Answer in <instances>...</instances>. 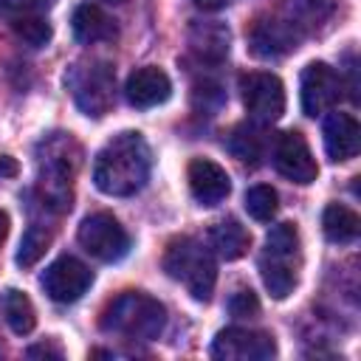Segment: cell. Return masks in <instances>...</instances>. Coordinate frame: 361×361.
<instances>
[{
    "label": "cell",
    "mask_w": 361,
    "mask_h": 361,
    "mask_svg": "<svg viewBox=\"0 0 361 361\" xmlns=\"http://www.w3.org/2000/svg\"><path fill=\"white\" fill-rule=\"evenodd\" d=\"M152 155L141 133L113 135L93 161V183L99 192L113 197L135 195L149 178Z\"/></svg>",
    "instance_id": "obj_1"
},
{
    "label": "cell",
    "mask_w": 361,
    "mask_h": 361,
    "mask_svg": "<svg viewBox=\"0 0 361 361\" xmlns=\"http://www.w3.org/2000/svg\"><path fill=\"white\" fill-rule=\"evenodd\" d=\"M99 327L127 341H152L166 327V307L141 290H124L102 310Z\"/></svg>",
    "instance_id": "obj_2"
},
{
    "label": "cell",
    "mask_w": 361,
    "mask_h": 361,
    "mask_svg": "<svg viewBox=\"0 0 361 361\" xmlns=\"http://www.w3.org/2000/svg\"><path fill=\"white\" fill-rule=\"evenodd\" d=\"M302 271V240L293 223H276L265 234V248L259 254L262 285L274 299H285L299 285Z\"/></svg>",
    "instance_id": "obj_3"
},
{
    "label": "cell",
    "mask_w": 361,
    "mask_h": 361,
    "mask_svg": "<svg viewBox=\"0 0 361 361\" xmlns=\"http://www.w3.org/2000/svg\"><path fill=\"white\" fill-rule=\"evenodd\" d=\"M79 158V144L65 133H54L39 144V186L45 206L56 212L71 209V183L76 178Z\"/></svg>",
    "instance_id": "obj_4"
},
{
    "label": "cell",
    "mask_w": 361,
    "mask_h": 361,
    "mask_svg": "<svg viewBox=\"0 0 361 361\" xmlns=\"http://www.w3.org/2000/svg\"><path fill=\"white\" fill-rule=\"evenodd\" d=\"M164 271L180 282L192 299L209 302L217 282V262L212 251L195 237H175L164 251Z\"/></svg>",
    "instance_id": "obj_5"
},
{
    "label": "cell",
    "mask_w": 361,
    "mask_h": 361,
    "mask_svg": "<svg viewBox=\"0 0 361 361\" xmlns=\"http://www.w3.org/2000/svg\"><path fill=\"white\" fill-rule=\"evenodd\" d=\"M65 85L76 102V107L85 116L102 118L113 107V90H116V71L107 62L99 59H82L71 65L65 73Z\"/></svg>",
    "instance_id": "obj_6"
},
{
    "label": "cell",
    "mask_w": 361,
    "mask_h": 361,
    "mask_svg": "<svg viewBox=\"0 0 361 361\" xmlns=\"http://www.w3.org/2000/svg\"><path fill=\"white\" fill-rule=\"evenodd\" d=\"M79 243L90 257H96L102 262H118L130 251V234L107 212H96V214H87L82 220Z\"/></svg>",
    "instance_id": "obj_7"
},
{
    "label": "cell",
    "mask_w": 361,
    "mask_h": 361,
    "mask_svg": "<svg viewBox=\"0 0 361 361\" xmlns=\"http://www.w3.org/2000/svg\"><path fill=\"white\" fill-rule=\"evenodd\" d=\"M240 96L248 116L259 124H271L285 113V87L282 79L265 71H248L240 76Z\"/></svg>",
    "instance_id": "obj_8"
},
{
    "label": "cell",
    "mask_w": 361,
    "mask_h": 361,
    "mask_svg": "<svg viewBox=\"0 0 361 361\" xmlns=\"http://www.w3.org/2000/svg\"><path fill=\"white\" fill-rule=\"evenodd\" d=\"M212 355L223 361H268L276 355V341L262 330L226 327L212 341Z\"/></svg>",
    "instance_id": "obj_9"
},
{
    "label": "cell",
    "mask_w": 361,
    "mask_h": 361,
    "mask_svg": "<svg viewBox=\"0 0 361 361\" xmlns=\"http://www.w3.org/2000/svg\"><path fill=\"white\" fill-rule=\"evenodd\" d=\"M305 34L288 20V17H257L248 28V48L254 56L259 59H274V56H285L290 51H296L299 39Z\"/></svg>",
    "instance_id": "obj_10"
},
{
    "label": "cell",
    "mask_w": 361,
    "mask_h": 361,
    "mask_svg": "<svg viewBox=\"0 0 361 361\" xmlns=\"http://www.w3.org/2000/svg\"><path fill=\"white\" fill-rule=\"evenodd\" d=\"M90 285H93V271L85 262H79L76 257H59L42 274L45 293L59 305L76 302L82 293H87Z\"/></svg>",
    "instance_id": "obj_11"
},
{
    "label": "cell",
    "mask_w": 361,
    "mask_h": 361,
    "mask_svg": "<svg viewBox=\"0 0 361 361\" xmlns=\"http://www.w3.org/2000/svg\"><path fill=\"white\" fill-rule=\"evenodd\" d=\"M341 76L327 62H310L302 71V110L307 116H322L341 99Z\"/></svg>",
    "instance_id": "obj_12"
},
{
    "label": "cell",
    "mask_w": 361,
    "mask_h": 361,
    "mask_svg": "<svg viewBox=\"0 0 361 361\" xmlns=\"http://www.w3.org/2000/svg\"><path fill=\"white\" fill-rule=\"evenodd\" d=\"M274 166L282 178L293 180V183H313L316 175H319V166H316V158L305 141L302 133L290 130L279 138L276 149H274Z\"/></svg>",
    "instance_id": "obj_13"
},
{
    "label": "cell",
    "mask_w": 361,
    "mask_h": 361,
    "mask_svg": "<svg viewBox=\"0 0 361 361\" xmlns=\"http://www.w3.org/2000/svg\"><path fill=\"white\" fill-rule=\"evenodd\" d=\"M186 178H189V192H192V197L200 206H217L231 192V180H228L226 169L220 164H214L212 158H195V161H189Z\"/></svg>",
    "instance_id": "obj_14"
},
{
    "label": "cell",
    "mask_w": 361,
    "mask_h": 361,
    "mask_svg": "<svg viewBox=\"0 0 361 361\" xmlns=\"http://www.w3.org/2000/svg\"><path fill=\"white\" fill-rule=\"evenodd\" d=\"M124 90H127V102L133 107L147 110V107L164 104L172 96V82H169V76L161 68L147 65V68H138V71L130 73Z\"/></svg>",
    "instance_id": "obj_15"
},
{
    "label": "cell",
    "mask_w": 361,
    "mask_h": 361,
    "mask_svg": "<svg viewBox=\"0 0 361 361\" xmlns=\"http://www.w3.org/2000/svg\"><path fill=\"white\" fill-rule=\"evenodd\" d=\"M324 149L330 161H350L361 149V127L350 113H330L324 118Z\"/></svg>",
    "instance_id": "obj_16"
},
{
    "label": "cell",
    "mask_w": 361,
    "mask_h": 361,
    "mask_svg": "<svg viewBox=\"0 0 361 361\" xmlns=\"http://www.w3.org/2000/svg\"><path fill=\"white\" fill-rule=\"evenodd\" d=\"M73 37L85 45H93V42H113L118 37V28L113 23V17H107L99 6H79L73 11Z\"/></svg>",
    "instance_id": "obj_17"
},
{
    "label": "cell",
    "mask_w": 361,
    "mask_h": 361,
    "mask_svg": "<svg viewBox=\"0 0 361 361\" xmlns=\"http://www.w3.org/2000/svg\"><path fill=\"white\" fill-rule=\"evenodd\" d=\"M209 240H212V248L223 259H240L251 245V234L234 217H226V220L214 223L212 231H209Z\"/></svg>",
    "instance_id": "obj_18"
},
{
    "label": "cell",
    "mask_w": 361,
    "mask_h": 361,
    "mask_svg": "<svg viewBox=\"0 0 361 361\" xmlns=\"http://www.w3.org/2000/svg\"><path fill=\"white\" fill-rule=\"evenodd\" d=\"M189 42H192V51L200 56V59H209V62H220L226 54H228V28L217 25V23H197L189 34Z\"/></svg>",
    "instance_id": "obj_19"
},
{
    "label": "cell",
    "mask_w": 361,
    "mask_h": 361,
    "mask_svg": "<svg viewBox=\"0 0 361 361\" xmlns=\"http://www.w3.org/2000/svg\"><path fill=\"white\" fill-rule=\"evenodd\" d=\"M322 228L330 243H353L361 231V220L353 209H347L341 203H330L322 214Z\"/></svg>",
    "instance_id": "obj_20"
},
{
    "label": "cell",
    "mask_w": 361,
    "mask_h": 361,
    "mask_svg": "<svg viewBox=\"0 0 361 361\" xmlns=\"http://www.w3.org/2000/svg\"><path fill=\"white\" fill-rule=\"evenodd\" d=\"M333 11H336V0H285V17L302 34L330 20Z\"/></svg>",
    "instance_id": "obj_21"
},
{
    "label": "cell",
    "mask_w": 361,
    "mask_h": 361,
    "mask_svg": "<svg viewBox=\"0 0 361 361\" xmlns=\"http://www.w3.org/2000/svg\"><path fill=\"white\" fill-rule=\"evenodd\" d=\"M228 149H231V155L237 158V161H243V164H259V158H262V152H265V138H262V130L259 127H254V124H237L234 130H231V135H228Z\"/></svg>",
    "instance_id": "obj_22"
},
{
    "label": "cell",
    "mask_w": 361,
    "mask_h": 361,
    "mask_svg": "<svg viewBox=\"0 0 361 361\" xmlns=\"http://www.w3.org/2000/svg\"><path fill=\"white\" fill-rule=\"evenodd\" d=\"M3 313H6V322L11 327V333L17 336H28L37 324V313H34V305L25 293L20 290H8L6 299H3Z\"/></svg>",
    "instance_id": "obj_23"
},
{
    "label": "cell",
    "mask_w": 361,
    "mask_h": 361,
    "mask_svg": "<svg viewBox=\"0 0 361 361\" xmlns=\"http://www.w3.org/2000/svg\"><path fill=\"white\" fill-rule=\"evenodd\" d=\"M11 28H14V34H17L25 45H31V48H45V45L51 42V37H54L51 23L42 20L39 14H20V17H14Z\"/></svg>",
    "instance_id": "obj_24"
},
{
    "label": "cell",
    "mask_w": 361,
    "mask_h": 361,
    "mask_svg": "<svg viewBox=\"0 0 361 361\" xmlns=\"http://www.w3.org/2000/svg\"><path fill=\"white\" fill-rule=\"evenodd\" d=\"M51 245V231L45 226H28L23 240H20V251H17V265L20 268H31L37 265V259L48 251Z\"/></svg>",
    "instance_id": "obj_25"
},
{
    "label": "cell",
    "mask_w": 361,
    "mask_h": 361,
    "mask_svg": "<svg viewBox=\"0 0 361 361\" xmlns=\"http://www.w3.org/2000/svg\"><path fill=\"white\" fill-rule=\"evenodd\" d=\"M276 206H279V197H276V192H274L271 186H265V183L251 186V189L245 192V212H248L254 220H259V223L271 220V217L276 214Z\"/></svg>",
    "instance_id": "obj_26"
},
{
    "label": "cell",
    "mask_w": 361,
    "mask_h": 361,
    "mask_svg": "<svg viewBox=\"0 0 361 361\" xmlns=\"http://www.w3.org/2000/svg\"><path fill=\"white\" fill-rule=\"evenodd\" d=\"M228 313L237 316V319H243V316H257V313H259V302H257L254 290H251V288H240V290L228 299Z\"/></svg>",
    "instance_id": "obj_27"
},
{
    "label": "cell",
    "mask_w": 361,
    "mask_h": 361,
    "mask_svg": "<svg viewBox=\"0 0 361 361\" xmlns=\"http://www.w3.org/2000/svg\"><path fill=\"white\" fill-rule=\"evenodd\" d=\"M54 6V0H0V17H20V14H34L39 8Z\"/></svg>",
    "instance_id": "obj_28"
},
{
    "label": "cell",
    "mask_w": 361,
    "mask_h": 361,
    "mask_svg": "<svg viewBox=\"0 0 361 361\" xmlns=\"http://www.w3.org/2000/svg\"><path fill=\"white\" fill-rule=\"evenodd\" d=\"M17 175V161L8 155H0V178H14Z\"/></svg>",
    "instance_id": "obj_29"
},
{
    "label": "cell",
    "mask_w": 361,
    "mask_h": 361,
    "mask_svg": "<svg viewBox=\"0 0 361 361\" xmlns=\"http://www.w3.org/2000/svg\"><path fill=\"white\" fill-rule=\"evenodd\" d=\"M37 355H54V358H59V350H51L45 344H39V347H31L28 350V358H37Z\"/></svg>",
    "instance_id": "obj_30"
},
{
    "label": "cell",
    "mask_w": 361,
    "mask_h": 361,
    "mask_svg": "<svg viewBox=\"0 0 361 361\" xmlns=\"http://www.w3.org/2000/svg\"><path fill=\"white\" fill-rule=\"evenodd\" d=\"M228 0H195V6H200V8H206V11H217V8H223Z\"/></svg>",
    "instance_id": "obj_31"
},
{
    "label": "cell",
    "mask_w": 361,
    "mask_h": 361,
    "mask_svg": "<svg viewBox=\"0 0 361 361\" xmlns=\"http://www.w3.org/2000/svg\"><path fill=\"white\" fill-rule=\"evenodd\" d=\"M6 234H8V214H6L3 209H0V245H3Z\"/></svg>",
    "instance_id": "obj_32"
},
{
    "label": "cell",
    "mask_w": 361,
    "mask_h": 361,
    "mask_svg": "<svg viewBox=\"0 0 361 361\" xmlns=\"http://www.w3.org/2000/svg\"><path fill=\"white\" fill-rule=\"evenodd\" d=\"M102 3H110V6H118V3H124V0H102Z\"/></svg>",
    "instance_id": "obj_33"
}]
</instances>
